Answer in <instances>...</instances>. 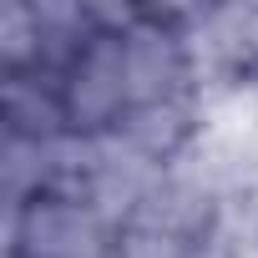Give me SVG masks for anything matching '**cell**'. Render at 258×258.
Instances as JSON below:
<instances>
[{
  "label": "cell",
  "instance_id": "cell-1",
  "mask_svg": "<svg viewBox=\"0 0 258 258\" xmlns=\"http://www.w3.org/2000/svg\"><path fill=\"white\" fill-rule=\"evenodd\" d=\"M121 61H126L132 106L203 96V76H198L182 6H132V16L121 21Z\"/></svg>",
  "mask_w": 258,
  "mask_h": 258
},
{
  "label": "cell",
  "instance_id": "cell-2",
  "mask_svg": "<svg viewBox=\"0 0 258 258\" xmlns=\"http://www.w3.org/2000/svg\"><path fill=\"white\" fill-rule=\"evenodd\" d=\"M121 223L81 192H41L6 208V258H116Z\"/></svg>",
  "mask_w": 258,
  "mask_h": 258
},
{
  "label": "cell",
  "instance_id": "cell-3",
  "mask_svg": "<svg viewBox=\"0 0 258 258\" xmlns=\"http://www.w3.org/2000/svg\"><path fill=\"white\" fill-rule=\"evenodd\" d=\"M126 16H132V6H106L101 31L56 76L71 137H111L121 126V116L132 111V86H126V61H121V21Z\"/></svg>",
  "mask_w": 258,
  "mask_h": 258
},
{
  "label": "cell",
  "instance_id": "cell-4",
  "mask_svg": "<svg viewBox=\"0 0 258 258\" xmlns=\"http://www.w3.org/2000/svg\"><path fill=\"white\" fill-rule=\"evenodd\" d=\"M0 137H31V142H61L71 137L61 81L46 71L0 76Z\"/></svg>",
  "mask_w": 258,
  "mask_h": 258
},
{
  "label": "cell",
  "instance_id": "cell-5",
  "mask_svg": "<svg viewBox=\"0 0 258 258\" xmlns=\"http://www.w3.org/2000/svg\"><path fill=\"white\" fill-rule=\"evenodd\" d=\"M116 258H223V238L157 228V223H121Z\"/></svg>",
  "mask_w": 258,
  "mask_h": 258
},
{
  "label": "cell",
  "instance_id": "cell-6",
  "mask_svg": "<svg viewBox=\"0 0 258 258\" xmlns=\"http://www.w3.org/2000/svg\"><path fill=\"white\" fill-rule=\"evenodd\" d=\"M41 71V21L36 0H6L0 6V76Z\"/></svg>",
  "mask_w": 258,
  "mask_h": 258
}]
</instances>
